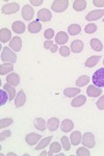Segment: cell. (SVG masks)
Listing matches in <instances>:
<instances>
[{
	"mask_svg": "<svg viewBox=\"0 0 104 156\" xmlns=\"http://www.w3.org/2000/svg\"><path fill=\"white\" fill-rule=\"evenodd\" d=\"M30 3L34 6H38V5H41L43 3V0H39V1H35V0H30Z\"/></svg>",
	"mask_w": 104,
	"mask_h": 156,
	"instance_id": "f6af8a7d",
	"label": "cell"
},
{
	"mask_svg": "<svg viewBox=\"0 0 104 156\" xmlns=\"http://www.w3.org/2000/svg\"><path fill=\"white\" fill-rule=\"evenodd\" d=\"M41 138H42V135L38 134V133H34V132H30L26 135L25 140H26V143L29 146H34L35 144H38V142H39Z\"/></svg>",
	"mask_w": 104,
	"mask_h": 156,
	"instance_id": "30bf717a",
	"label": "cell"
},
{
	"mask_svg": "<svg viewBox=\"0 0 104 156\" xmlns=\"http://www.w3.org/2000/svg\"><path fill=\"white\" fill-rule=\"evenodd\" d=\"M68 40H69V37H68V34L64 31H59L56 34V37H55V42H56V44L62 45V46L68 42Z\"/></svg>",
	"mask_w": 104,
	"mask_h": 156,
	"instance_id": "ac0fdd59",
	"label": "cell"
},
{
	"mask_svg": "<svg viewBox=\"0 0 104 156\" xmlns=\"http://www.w3.org/2000/svg\"><path fill=\"white\" fill-rule=\"evenodd\" d=\"M93 4L96 6H104V0H93Z\"/></svg>",
	"mask_w": 104,
	"mask_h": 156,
	"instance_id": "ee69618b",
	"label": "cell"
},
{
	"mask_svg": "<svg viewBox=\"0 0 104 156\" xmlns=\"http://www.w3.org/2000/svg\"><path fill=\"white\" fill-rule=\"evenodd\" d=\"M82 145L84 146V147L88 148V149H91V148H94L96 145V140H95V136H94V134L92 132H87L84 135L82 136Z\"/></svg>",
	"mask_w": 104,
	"mask_h": 156,
	"instance_id": "277c9868",
	"label": "cell"
},
{
	"mask_svg": "<svg viewBox=\"0 0 104 156\" xmlns=\"http://www.w3.org/2000/svg\"><path fill=\"white\" fill-rule=\"evenodd\" d=\"M87 7V1L85 0H75L73 2V9L77 12H82Z\"/></svg>",
	"mask_w": 104,
	"mask_h": 156,
	"instance_id": "d4e9b609",
	"label": "cell"
},
{
	"mask_svg": "<svg viewBox=\"0 0 104 156\" xmlns=\"http://www.w3.org/2000/svg\"><path fill=\"white\" fill-rule=\"evenodd\" d=\"M51 140H52V136H47V137L43 138V140L40 142V144L35 147V150L39 151L41 149H44V148H46L47 146L50 144V142H51Z\"/></svg>",
	"mask_w": 104,
	"mask_h": 156,
	"instance_id": "4dcf8cb0",
	"label": "cell"
},
{
	"mask_svg": "<svg viewBox=\"0 0 104 156\" xmlns=\"http://www.w3.org/2000/svg\"><path fill=\"white\" fill-rule=\"evenodd\" d=\"M79 94H80L79 87H67V89L64 90V95L68 98L77 96V95H79Z\"/></svg>",
	"mask_w": 104,
	"mask_h": 156,
	"instance_id": "603a6c76",
	"label": "cell"
},
{
	"mask_svg": "<svg viewBox=\"0 0 104 156\" xmlns=\"http://www.w3.org/2000/svg\"><path fill=\"white\" fill-rule=\"evenodd\" d=\"M87 95L88 97H91V98L99 97L100 95H102V89H101V87H96V85H94V84L90 85V87H88Z\"/></svg>",
	"mask_w": 104,
	"mask_h": 156,
	"instance_id": "ba28073f",
	"label": "cell"
},
{
	"mask_svg": "<svg viewBox=\"0 0 104 156\" xmlns=\"http://www.w3.org/2000/svg\"><path fill=\"white\" fill-rule=\"evenodd\" d=\"M44 37H45V39H47L48 41H50V40L54 37V30L52 28L46 29V31L44 32Z\"/></svg>",
	"mask_w": 104,
	"mask_h": 156,
	"instance_id": "ab89813d",
	"label": "cell"
},
{
	"mask_svg": "<svg viewBox=\"0 0 104 156\" xmlns=\"http://www.w3.org/2000/svg\"><path fill=\"white\" fill-rule=\"evenodd\" d=\"M20 5L17 3V2H12V3H7L6 5H4L1 9V12L2 14H5V15H12L15 14L19 11Z\"/></svg>",
	"mask_w": 104,
	"mask_h": 156,
	"instance_id": "5b68a950",
	"label": "cell"
},
{
	"mask_svg": "<svg viewBox=\"0 0 104 156\" xmlns=\"http://www.w3.org/2000/svg\"><path fill=\"white\" fill-rule=\"evenodd\" d=\"M3 90H5L6 92H7V94H9V101H13V99L14 98H16V90H15V87H13V85L11 84H9V83H6V84H4L3 85Z\"/></svg>",
	"mask_w": 104,
	"mask_h": 156,
	"instance_id": "cb8c5ba5",
	"label": "cell"
},
{
	"mask_svg": "<svg viewBox=\"0 0 104 156\" xmlns=\"http://www.w3.org/2000/svg\"><path fill=\"white\" fill-rule=\"evenodd\" d=\"M44 48L45 49H49L50 51L52 52V53H55V52L57 51L58 47H57V45L53 44V42H51V41H46V42L44 43Z\"/></svg>",
	"mask_w": 104,
	"mask_h": 156,
	"instance_id": "836d02e7",
	"label": "cell"
},
{
	"mask_svg": "<svg viewBox=\"0 0 104 156\" xmlns=\"http://www.w3.org/2000/svg\"><path fill=\"white\" fill-rule=\"evenodd\" d=\"M9 94L5 90H0V105H4L5 103L9 101Z\"/></svg>",
	"mask_w": 104,
	"mask_h": 156,
	"instance_id": "e575fe53",
	"label": "cell"
},
{
	"mask_svg": "<svg viewBox=\"0 0 104 156\" xmlns=\"http://www.w3.org/2000/svg\"><path fill=\"white\" fill-rule=\"evenodd\" d=\"M34 11L31 6L28 5V4L23 6V9H22V17H23L24 20L30 21V20L34 18Z\"/></svg>",
	"mask_w": 104,
	"mask_h": 156,
	"instance_id": "52a82bcc",
	"label": "cell"
},
{
	"mask_svg": "<svg viewBox=\"0 0 104 156\" xmlns=\"http://www.w3.org/2000/svg\"><path fill=\"white\" fill-rule=\"evenodd\" d=\"M92 80L94 85L98 87H104V68H100L94 73Z\"/></svg>",
	"mask_w": 104,
	"mask_h": 156,
	"instance_id": "7a4b0ae2",
	"label": "cell"
},
{
	"mask_svg": "<svg viewBox=\"0 0 104 156\" xmlns=\"http://www.w3.org/2000/svg\"><path fill=\"white\" fill-rule=\"evenodd\" d=\"M80 31H81V27L78 24H72L68 28V32H69L71 36H77L78 34H80Z\"/></svg>",
	"mask_w": 104,
	"mask_h": 156,
	"instance_id": "d6a6232c",
	"label": "cell"
},
{
	"mask_svg": "<svg viewBox=\"0 0 104 156\" xmlns=\"http://www.w3.org/2000/svg\"><path fill=\"white\" fill-rule=\"evenodd\" d=\"M12 28H13V31L16 32L18 34H23L25 31V24L21 21H15L14 23H13Z\"/></svg>",
	"mask_w": 104,
	"mask_h": 156,
	"instance_id": "d6986e66",
	"label": "cell"
},
{
	"mask_svg": "<svg viewBox=\"0 0 104 156\" xmlns=\"http://www.w3.org/2000/svg\"><path fill=\"white\" fill-rule=\"evenodd\" d=\"M11 131H9V130H5V131H3V132H1V134H0V140H5L6 137H9V136H11Z\"/></svg>",
	"mask_w": 104,
	"mask_h": 156,
	"instance_id": "7bdbcfd3",
	"label": "cell"
},
{
	"mask_svg": "<svg viewBox=\"0 0 104 156\" xmlns=\"http://www.w3.org/2000/svg\"><path fill=\"white\" fill-rule=\"evenodd\" d=\"M103 65H104V60H103Z\"/></svg>",
	"mask_w": 104,
	"mask_h": 156,
	"instance_id": "7dc6e473",
	"label": "cell"
},
{
	"mask_svg": "<svg viewBox=\"0 0 104 156\" xmlns=\"http://www.w3.org/2000/svg\"><path fill=\"white\" fill-rule=\"evenodd\" d=\"M76 155L77 156H90L91 153L88 151V148L87 149V147H82V148H79L76 151Z\"/></svg>",
	"mask_w": 104,
	"mask_h": 156,
	"instance_id": "8d00e7d4",
	"label": "cell"
},
{
	"mask_svg": "<svg viewBox=\"0 0 104 156\" xmlns=\"http://www.w3.org/2000/svg\"><path fill=\"white\" fill-rule=\"evenodd\" d=\"M60 150H62V145L57 142H54L50 145V151L48 153V155H54L56 153L60 152Z\"/></svg>",
	"mask_w": 104,
	"mask_h": 156,
	"instance_id": "f546056e",
	"label": "cell"
},
{
	"mask_svg": "<svg viewBox=\"0 0 104 156\" xmlns=\"http://www.w3.org/2000/svg\"><path fill=\"white\" fill-rule=\"evenodd\" d=\"M74 128V123L72 122V120L66 119L63 121V123L60 124V129L64 132H70L71 130Z\"/></svg>",
	"mask_w": 104,
	"mask_h": 156,
	"instance_id": "9a60e30c",
	"label": "cell"
},
{
	"mask_svg": "<svg viewBox=\"0 0 104 156\" xmlns=\"http://www.w3.org/2000/svg\"><path fill=\"white\" fill-rule=\"evenodd\" d=\"M87 101V97L83 96V95H78L77 97L74 98L71 102V105L73 107H79V106H82L83 104Z\"/></svg>",
	"mask_w": 104,
	"mask_h": 156,
	"instance_id": "44dd1931",
	"label": "cell"
},
{
	"mask_svg": "<svg viewBox=\"0 0 104 156\" xmlns=\"http://www.w3.org/2000/svg\"><path fill=\"white\" fill-rule=\"evenodd\" d=\"M103 16H104V9H96V11H92L88 12L87 17H85V19L88 21H96V20L102 18Z\"/></svg>",
	"mask_w": 104,
	"mask_h": 156,
	"instance_id": "8992f818",
	"label": "cell"
},
{
	"mask_svg": "<svg viewBox=\"0 0 104 156\" xmlns=\"http://www.w3.org/2000/svg\"><path fill=\"white\" fill-rule=\"evenodd\" d=\"M97 107L100 110L104 109V96H101L100 99H99L98 101H97Z\"/></svg>",
	"mask_w": 104,
	"mask_h": 156,
	"instance_id": "b9f144b4",
	"label": "cell"
},
{
	"mask_svg": "<svg viewBox=\"0 0 104 156\" xmlns=\"http://www.w3.org/2000/svg\"><path fill=\"white\" fill-rule=\"evenodd\" d=\"M85 32L88 34H94V32L97 30V26H96V24H94V23H90V24H88L87 26H85Z\"/></svg>",
	"mask_w": 104,
	"mask_h": 156,
	"instance_id": "f35d334b",
	"label": "cell"
},
{
	"mask_svg": "<svg viewBox=\"0 0 104 156\" xmlns=\"http://www.w3.org/2000/svg\"><path fill=\"white\" fill-rule=\"evenodd\" d=\"M60 143H62L63 148H64L65 151H70V149H71V144H70L69 137H68V136H63L62 140H60Z\"/></svg>",
	"mask_w": 104,
	"mask_h": 156,
	"instance_id": "d590c367",
	"label": "cell"
},
{
	"mask_svg": "<svg viewBox=\"0 0 104 156\" xmlns=\"http://www.w3.org/2000/svg\"><path fill=\"white\" fill-rule=\"evenodd\" d=\"M82 49H83V43L79 41V40H75L71 44V51L73 53H79V52L82 51Z\"/></svg>",
	"mask_w": 104,
	"mask_h": 156,
	"instance_id": "ffe728a7",
	"label": "cell"
},
{
	"mask_svg": "<svg viewBox=\"0 0 104 156\" xmlns=\"http://www.w3.org/2000/svg\"><path fill=\"white\" fill-rule=\"evenodd\" d=\"M6 82L13 87H18L20 84V76L17 73H11L6 76Z\"/></svg>",
	"mask_w": 104,
	"mask_h": 156,
	"instance_id": "4fadbf2b",
	"label": "cell"
},
{
	"mask_svg": "<svg viewBox=\"0 0 104 156\" xmlns=\"http://www.w3.org/2000/svg\"><path fill=\"white\" fill-rule=\"evenodd\" d=\"M14 70V64L12 62H6V64H2L0 66V74L1 75H6L7 73Z\"/></svg>",
	"mask_w": 104,
	"mask_h": 156,
	"instance_id": "4316f807",
	"label": "cell"
},
{
	"mask_svg": "<svg viewBox=\"0 0 104 156\" xmlns=\"http://www.w3.org/2000/svg\"><path fill=\"white\" fill-rule=\"evenodd\" d=\"M101 58V56L100 55H97V56H91V57H88V58L87 59V62H85V67H88V68H93V67H95L96 65L99 62V60H100Z\"/></svg>",
	"mask_w": 104,
	"mask_h": 156,
	"instance_id": "83f0119b",
	"label": "cell"
},
{
	"mask_svg": "<svg viewBox=\"0 0 104 156\" xmlns=\"http://www.w3.org/2000/svg\"><path fill=\"white\" fill-rule=\"evenodd\" d=\"M52 18V14L51 12L49 11V9H41V11L38 12V19L40 20V21H43V22H48L50 21Z\"/></svg>",
	"mask_w": 104,
	"mask_h": 156,
	"instance_id": "8fae6325",
	"label": "cell"
},
{
	"mask_svg": "<svg viewBox=\"0 0 104 156\" xmlns=\"http://www.w3.org/2000/svg\"><path fill=\"white\" fill-rule=\"evenodd\" d=\"M13 124V119L11 118H7V119H1L0 120V128H6L9 127V125Z\"/></svg>",
	"mask_w": 104,
	"mask_h": 156,
	"instance_id": "74e56055",
	"label": "cell"
},
{
	"mask_svg": "<svg viewBox=\"0 0 104 156\" xmlns=\"http://www.w3.org/2000/svg\"><path fill=\"white\" fill-rule=\"evenodd\" d=\"M59 53H60L62 56H64V57L69 56V55H70V48H69V47H67V46H62L59 48Z\"/></svg>",
	"mask_w": 104,
	"mask_h": 156,
	"instance_id": "60d3db41",
	"label": "cell"
},
{
	"mask_svg": "<svg viewBox=\"0 0 104 156\" xmlns=\"http://www.w3.org/2000/svg\"><path fill=\"white\" fill-rule=\"evenodd\" d=\"M103 22H104V19H103Z\"/></svg>",
	"mask_w": 104,
	"mask_h": 156,
	"instance_id": "c3c4849f",
	"label": "cell"
},
{
	"mask_svg": "<svg viewBox=\"0 0 104 156\" xmlns=\"http://www.w3.org/2000/svg\"><path fill=\"white\" fill-rule=\"evenodd\" d=\"M91 47L93 48V50H95V51H97V52L102 51V49H103L102 43H101L100 40H98V39L91 40Z\"/></svg>",
	"mask_w": 104,
	"mask_h": 156,
	"instance_id": "f1b7e54d",
	"label": "cell"
},
{
	"mask_svg": "<svg viewBox=\"0 0 104 156\" xmlns=\"http://www.w3.org/2000/svg\"><path fill=\"white\" fill-rule=\"evenodd\" d=\"M1 60L2 62H16L17 60V55L16 53L13 52V50L9 47H4L2 49V53H1Z\"/></svg>",
	"mask_w": 104,
	"mask_h": 156,
	"instance_id": "6da1fadb",
	"label": "cell"
},
{
	"mask_svg": "<svg viewBox=\"0 0 104 156\" xmlns=\"http://www.w3.org/2000/svg\"><path fill=\"white\" fill-rule=\"evenodd\" d=\"M58 126H59V120H58L57 118H51V119L48 120L47 127L51 132L55 131L58 128Z\"/></svg>",
	"mask_w": 104,
	"mask_h": 156,
	"instance_id": "7402d4cb",
	"label": "cell"
},
{
	"mask_svg": "<svg viewBox=\"0 0 104 156\" xmlns=\"http://www.w3.org/2000/svg\"><path fill=\"white\" fill-rule=\"evenodd\" d=\"M41 29H42V25H41L39 20H34L28 25V30L30 34H38L41 31Z\"/></svg>",
	"mask_w": 104,
	"mask_h": 156,
	"instance_id": "2e32d148",
	"label": "cell"
},
{
	"mask_svg": "<svg viewBox=\"0 0 104 156\" xmlns=\"http://www.w3.org/2000/svg\"><path fill=\"white\" fill-rule=\"evenodd\" d=\"M12 39V32L7 28H1L0 29V41L1 43H7L11 42Z\"/></svg>",
	"mask_w": 104,
	"mask_h": 156,
	"instance_id": "5bb4252c",
	"label": "cell"
},
{
	"mask_svg": "<svg viewBox=\"0 0 104 156\" xmlns=\"http://www.w3.org/2000/svg\"><path fill=\"white\" fill-rule=\"evenodd\" d=\"M25 102H26V95H25L24 90H21L15 98V106L21 107L25 104Z\"/></svg>",
	"mask_w": 104,
	"mask_h": 156,
	"instance_id": "7c38bea8",
	"label": "cell"
},
{
	"mask_svg": "<svg viewBox=\"0 0 104 156\" xmlns=\"http://www.w3.org/2000/svg\"><path fill=\"white\" fill-rule=\"evenodd\" d=\"M70 140H71V144L73 146L79 145L81 143V140H82V135H81L80 131H74V132L71 133Z\"/></svg>",
	"mask_w": 104,
	"mask_h": 156,
	"instance_id": "e0dca14e",
	"label": "cell"
},
{
	"mask_svg": "<svg viewBox=\"0 0 104 156\" xmlns=\"http://www.w3.org/2000/svg\"><path fill=\"white\" fill-rule=\"evenodd\" d=\"M88 82H90V77L88 76V75H82V76H80L78 78L77 80H76V87H84V85H87Z\"/></svg>",
	"mask_w": 104,
	"mask_h": 156,
	"instance_id": "1f68e13d",
	"label": "cell"
},
{
	"mask_svg": "<svg viewBox=\"0 0 104 156\" xmlns=\"http://www.w3.org/2000/svg\"><path fill=\"white\" fill-rule=\"evenodd\" d=\"M9 48H12L14 51L19 52L22 48V40L20 37H13V39L9 42Z\"/></svg>",
	"mask_w": 104,
	"mask_h": 156,
	"instance_id": "9c48e42d",
	"label": "cell"
},
{
	"mask_svg": "<svg viewBox=\"0 0 104 156\" xmlns=\"http://www.w3.org/2000/svg\"><path fill=\"white\" fill-rule=\"evenodd\" d=\"M34 125L38 130H40V131H44V130L46 129V122H45V120L43 119V118H37V119L34 121Z\"/></svg>",
	"mask_w": 104,
	"mask_h": 156,
	"instance_id": "484cf974",
	"label": "cell"
},
{
	"mask_svg": "<svg viewBox=\"0 0 104 156\" xmlns=\"http://www.w3.org/2000/svg\"><path fill=\"white\" fill-rule=\"evenodd\" d=\"M41 155H47V152H46V151H43V152L42 153H41Z\"/></svg>",
	"mask_w": 104,
	"mask_h": 156,
	"instance_id": "bcb514c9",
	"label": "cell"
},
{
	"mask_svg": "<svg viewBox=\"0 0 104 156\" xmlns=\"http://www.w3.org/2000/svg\"><path fill=\"white\" fill-rule=\"evenodd\" d=\"M69 6V1L68 0H54L51 4L52 11L56 12H63Z\"/></svg>",
	"mask_w": 104,
	"mask_h": 156,
	"instance_id": "3957f363",
	"label": "cell"
}]
</instances>
